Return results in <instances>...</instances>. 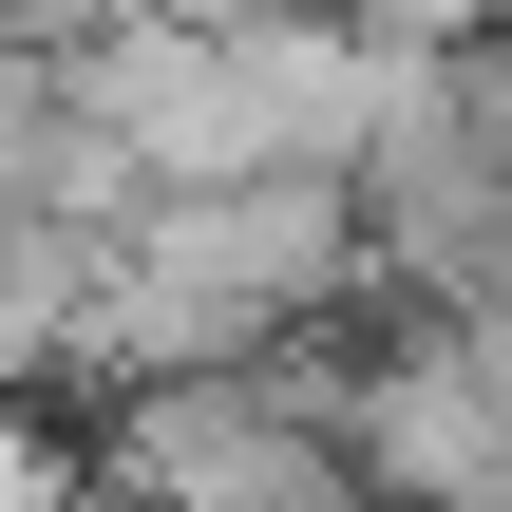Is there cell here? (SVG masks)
Listing matches in <instances>:
<instances>
[{
  "mask_svg": "<svg viewBox=\"0 0 512 512\" xmlns=\"http://www.w3.org/2000/svg\"><path fill=\"white\" fill-rule=\"evenodd\" d=\"M57 152H76V57L0 19V209H38V190H57Z\"/></svg>",
  "mask_w": 512,
  "mask_h": 512,
  "instance_id": "1",
  "label": "cell"
}]
</instances>
